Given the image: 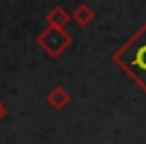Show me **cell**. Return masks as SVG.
<instances>
[{"mask_svg": "<svg viewBox=\"0 0 146 144\" xmlns=\"http://www.w3.org/2000/svg\"><path fill=\"white\" fill-rule=\"evenodd\" d=\"M72 14V20L78 24V26H88L92 20H94V16H96V12L88 6V4H78L76 8H74V12H70Z\"/></svg>", "mask_w": 146, "mask_h": 144, "instance_id": "5b68a950", "label": "cell"}, {"mask_svg": "<svg viewBox=\"0 0 146 144\" xmlns=\"http://www.w3.org/2000/svg\"><path fill=\"white\" fill-rule=\"evenodd\" d=\"M6 114H8V110H6V106L2 104V100H0V120H4Z\"/></svg>", "mask_w": 146, "mask_h": 144, "instance_id": "8992f818", "label": "cell"}, {"mask_svg": "<svg viewBox=\"0 0 146 144\" xmlns=\"http://www.w3.org/2000/svg\"><path fill=\"white\" fill-rule=\"evenodd\" d=\"M36 44L42 48V52L50 58H58L62 56L64 50L70 48L72 44V36L64 30V28H52L46 26L38 36H36Z\"/></svg>", "mask_w": 146, "mask_h": 144, "instance_id": "7a4b0ae2", "label": "cell"}, {"mask_svg": "<svg viewBox=\"0 0 146 144\" xmlns=\"http://www.w3.org/2000/svg\"><path fill=\"white\" fill-rule=\"evenodd\" d=\"M70 20H72V14L62 6H52L50 12L46 14V26H52V28H66Z\"/></svg>", "mask_w": 146, "mask_h": 144, "instance_id": "277c9868", "label": "cell"}, {"mask_svg": "<svg viewBox=\"0 0 146 144\" xmlns=\"http://www.w3.org/2000/svg\"><path fill=\"white\" fill-rule=\"evenodd\" d=\"M70 100H72L70 92H68L66 88H62V86H54V88H50V92L46 94V102H48L54 110H64V108L70 104Z\"/></svg>", "mask_w": 146, "mask_h": 144, "instance_id": "3957f363", "label": "cell"}, {"mask_svg": "<svg viewBox=\"0 0 146 144\" xmlns=\"http://www.w3.org/2000/svg\"><path fill=\"white\" fill-rule=\"evenodd\" d=\"M112 62L146 94V22L114 50Z\"/></svg>", "mask_w": 146, "mask_h": 144, "instance_id": "6da1fadb", "label": "cell"}]
</instances>
